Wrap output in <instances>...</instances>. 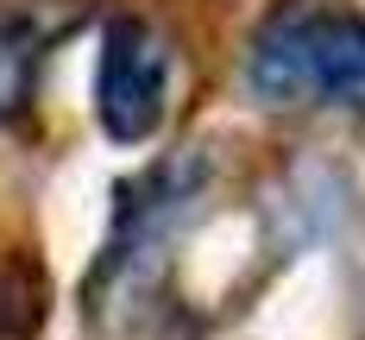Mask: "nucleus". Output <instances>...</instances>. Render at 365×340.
<instances>
[{"instance_id":"1","label":"nucleus","mask_w":365,"mask_h":340,"mask_svg":"<svg viewBox=\"0 0 365 340\" xmlns=\"http://www.w3.org/2000/svg\"><path fill=\"white\" fill-rule=\"evenodd\" d=\"M246 82L271 108L322 101L365 113V13L359 6H284L264 19L246 57Z\"/></svg>"},{"instance_id":"2","label":"nucleus","mask_w":365,"mask_h":340,"mask_svg":"<svg viewBox=\"0 0 365 340\" xmlns=\"http://www.w3.org/2000/svg\"><path fill=\"white\" fill-rule=\"evenodd\" d=\"M170 101V44L145 19H113L101 38V70H95V113L113 145H145L164 126Z\"/></svg>"},{"instance_id":"3","label":"nucleus","mask_w":365,"mask_h":340,"mask_svg":"<svg viewBox=\"0 0 365 340\" xmlns=\"http://www.w3.org/2000/svg\"><path fill=\"white\" fill-rule=\"evenodd\" d=\"M63 26H70V13H57L44 0H0V126L13 113H26L38 63H44V44Z\"/></svg>"}]
</instances>
